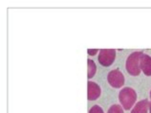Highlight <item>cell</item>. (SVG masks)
I'll use <instances>...</instances> for the list:
<instances>
[{
	"label": "cell",
	"mask_w": 151,
	"mask_h": 113,
	"mask_svg": "<svg viewBox=\"0 0 151 113\" xmlns=\"http://www.w3.org/2000/svg\"><path fill=\"white\" fill-rule=\"evenodd\" d=\"M99 52L98 49H88V51H87V53H88L90 56H95L97 53Z\"/></svg>",
	"instance_id": "obj_11"
},
{
	"label": "cell",
	"mask_w": 151,
	"mask_h": 113,
	"mask_svg": "<svg viewBox=\"0 0 151 113\" xmlns=\"http://www.w3.org/2000/svg\"><path fill=\"white\" fill-rule=\"evenodd\" d=\"M149 112L151 113V102H150V104H149Z\"/></svg>",
	"instance_id": "obj_12"
},
{
	"label": "cell",
	"mask_w": 151,
	"mask_h": 113,
	"mask_svg": "<svg viewBox=\"0 0 151 113\" xmlns=\"http://www.w3.org/2000/svg\"><path fill=\"white\" fill-rule=\"evenodd\" d=\"M116 58V51L112 49H103L99 54V62L102 66H110Z\"/></svg>",
	"instance_id": "obj_4"
},
{
	"label": "cell",
	"mask_w": 151,
	"mask_h": 113,
	"mask_svg": "<svg viewBox=\"0 0 151 113\" xmlns=\"http://www.w3.org/2000/svg\"><path fill=\"white\" fill-rule=\"evenodd\" d=\"M149 102L147 100H142L136 104V106L131 110V113H147L149 110Z\"/></svg>",
	"instance_id": "obj_7"
},
{
	"label": "cell",
	"mask_w": 151,
	"mask_h": 113,
	"mask_svg": "<svg viewBox=\"0 0 151 113\" xmlns=\"http://www.w3.org/2000/svg\"><path fill=\"white\" fill-rule=\"evenodd\" d=\"M107 113H124V109L120 104H114L109 108Z\"/></svg>",
	"instance_id": "obj_9"
},
{
	"label": "cell",
	"mask_w": 151,
	"mask_h": 113,
	"mask_svg": "<svg viewBox=\"0 0 151 113\" xmlns=\"http://www.w3.org/2000/svg\"><path fill=\"white\" fill-rule=\"evenodd\" d=\"M87 66H88V75L87 76H88V79H91L96 74V71H97L96 64H95V62L92 59H88L87 60Z\"/></svg>",
	"instance_id": "obj_8"
},
{
	"label": "cell",
	"mask_w": 151,
	"mask_h": 113,
	"mask_svg": "<svg viewBox=\"0 0 151 113\" xmlns=\"http://www.w3.org/2000/svg\"><path fill=\"white\" fill-rule=\"evenodd\" d=\"M89 113H104L102 110V108L99 106H94L92 108L90 109Z\"/></svg>",
	"instance_id": "obj_10"
},
{
	"label": "cell",
	"mask_w": 151,
	"mask_h": 113,
	"mask_svg": "<svg viewBox=\"0 0 151 113\" xmlns=\"http://www.w3.org/2000/svg\"><path fill=\"white\" fill-rule=\"evenodd\" d=\"M107 80H108L110 85L115 88H120L124 83V77L122 72L118 69L110 71L108 76H107Z\"/></svg>",
	"instance_id": "obj_3"
},
{
	"label": "cell",
	"mask_w": 151,
	"mask_h": 113,
	"mask_svg": "<svg viewBox=\"0 0 151 113\" xmlns=\"http://www.w3.org/2000/svg\"><path fill=\"white\" fill-rule=\"evenodd\" d=\"M142 53V52H135L132 53L126 60V70L132 76H138L141 73L140 59Z\"/></svg>",
	"instance_id": "obj_2"
},
{
	"label": "cell",
	"mask_w": 151,
	"mask_h": 113,
	"mask_svg": "<svg viewBox=\"0 0 151 113\" xmlns=\"http://www.w3.org/2000/svg\"><path fill=\"white\" fill-rule=\"evenodd\" d=\"M101 95V88L96 83L88 82L87 84V98L89 101L97 100Z\"/></svg>",
	"instance_id": "obj_5"
},
{
	"label": "cell",
	"mask_w": 151,
	"mask_h": 113,
	"mask_svg": "<svg viewBox=\"0 0 151 113\" xmlns=\"http://www.w3.org/2000/svg\"><path fill=\"white\" fill-rule=\"evenodd\" d=\"M141 71L144 72L146 76H151V56L148 55L142 54L140 59Z\"/></svg>",
	"instance_id": "obj_6"
},
{
	"label": "cell",
	"mask_w": 151,
	"mask_h": 113,
	"mask_svg": "<svg viewBox=\"0 0 151 113\" xmlns=\"http://www.w3.org/2000/svg\"><path fill=\"white\" fill-rule=\"evenodd\" d=\"M119 99H120L122 106L124 109L128 110L131 109L132 106L135 104V102L137 100V94L132 88L124 87V89L121 90L120 95H119Z\"/></svg>",
	"instance_id": "obj_1"
},
{
	"label": "cell",
	"mask_w": 151,
	"mask_h": 113,
	"mask_svg": "<svg viewBox=\"0 0 151 113\" xmlns=\"http://www.w3.org/2000/svg\"><path fill=\"white\" fill-rule=\"evenodd\" d=\"M150 98H151V91H150Z\"/></svg>",
	"instance_id": "obj_13"
}]
</instances>
